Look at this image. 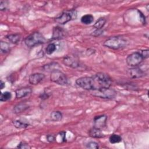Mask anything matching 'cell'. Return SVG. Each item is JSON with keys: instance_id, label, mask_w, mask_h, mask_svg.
Instances as JSON below:
<instances>
[{"instance_id": "6da1fadb", "label": "cell", "mask_w": 149, "mask_h": 149, "mask_svg": "<svg viewBox=\"0 0 149 149\" xmlns=\"http://www.w3.org/2000/svg\"><path fill=\"white\" fill-rule=\"evenodd\" d=\"M129 44L128 41L120 36H113L107 38L103 43V45L109 49L117 50L126 47Z\"/></svg>"}, {"instance_id": "7a4b0ae2", "label": "cell", "mask_w": 149, "mask_h": 149, "mask_svg": "<svg viewBox=\"0 0 149 149\" xmlns=\"http://www.w3.org/2000/svg\"><path fill=\"white\" fill-rule=\"evenodd\" d=\"M92 76L95 83V90L102 88H109L111 87L112 80L108 74L98 72Z\"/></svg>"}, {"instance_id": "3957f363", "label": "cell", "mask_w": 149, "mask_h": 149, "mask_svg": "<svg viewBox=\"0 0 149 149\" xmlns=\"http://www.w3.org/2000/svg\"><path fill=\"white\" fill-rule=\"evenodd\" d=\"M46 41L44 36L41 33L37 31L32 33L24 39L25 45L29 48L44 44L46 42Z\"/></svg>"}, {"instance_id": "277c9868", "label": "cell", "mask_w": 149, "mask_h": 149, "mask_svg": "<svg viewBox=\"0 0 149 149\" xmlns=\"http://www.w3.org/2000/svg\"><path fill=\"white\" fill-rule=\"evenodd\" d=\"M91 95L102 99H113L117 95L116 91L109 88H102L96 90L91 91Z\"/></svg>"}, {"instance_id": "5b68a950", "label": "cell", "mask_w": 149, "mask_h": 149, "mask_svg": "<svg viewBox=\"0 0 149 149\" xmlns=\"http://www.w3.org/2000/svg\"><path fill=\"white\" fill-rule=\"evenodd\" d=\"M76 84L84 90L93 91L95 90L94 81L93 76H84L78 78L76 80Z\"/></svg>"}, {"instance_id": "8992f818", "label": "cell", "mask_w": 149, "mask_h": 149, "mask_svg": "<svg viewBox=\"0 0 149 149\" xmlns=\"http://www.w3.org/2000/svg\"><path fill=\"white\" fill-rule=\"evenodd\" d=\"M50 80L52 82L61 86H66L68 84L67 76L59 69H55L51 72Z\"/></svg>"}, {"instance_id": "52a82bcc", "label": "cell", "mask_w": 149, "mask_h": 149, "mask_svg": "<svg viewBox=\"0 0 149 149\" xmlns=\"http://www.w3.org/2000/svg\"><path fill=\"white\" fill-rule=\"evenodd\" d=\"M77 13L75 10H66L62 12L55 18V21L59 24H65L72 19H75Z\"/></svg>"}, {"instance_id": "ba28073f", "label": "cell", "mask_w": 149, "mask_h": 149, "mask_svg": "<svg viewBox=\"0 0 149 149\" xmlns=\"http://www.w3.org/2000/svg\"><path fill=\"white\" fill-rule=\"evenodd\" d=\"M143 60L144 59L142 57L140 52L137 51L128 55L126 59V62L127 65L132 68H133L137 67L140 65L143 61Z\"/></svg>"}, {"instance_id": "9c48e42d", "label": "cell", "mask_w": 149, "mask_h": 149, "mask_svg": "<svg viewBox=\"0 0 149 149\" xmlns=\"http://www.w3.org/2000/svg\"><path fill=\"white\" fill-rule=\"evenodd\" d=\"M107 116L105 115H100L95 116L93 120V127L102 129L107 125Z\"/></svg>"}, {"instance_id": "30bf717a", "label": "cell", "mask_w": 149, "mask_h": 149, "mask_svg": "<svg viewBox=\"0 0 149 149\" xmlns=\"http://www.w3.org/2000/svg\"><path fill=\"white\" fill-rule=\"evenodd\" d=\"M63 63L66 66L72 68H77L80 66V62L76 58L72 56L66 55L63 57L62 59Z\"/></svg>"}, {"instance_id": "8fae6325", "label": "cell", "mask_w": 149, "mask_h": 149, "mask_svg": "<svg viewBox=\"0 0 149 149\" xmlns=\"http://www.w3.org/2000/svg\"><path fill=\"white\" fill-rule=\"evenodd\" d=\"M45 78V74L41 73H34L29 77V81L32 85H37Z\"/></svg>"}, {"instance_id": "7c38bea8", "label": "cell", "mask_w": 149, "mask_h": 149, "mask_svg": "<svg viewBox=\"0 0 149 149\" xmlns=\"http://www.w3.org/2000/svg\"><path fill=\"white\" fill-rule=\"evenodd\" d=\"M128 74L130 77L133 79L141 78L146 75L145 72L137 67H133L129 69Z\"/></svg>"}, {"instance_id": "4fadbf2b", "label": "cell", "mask_w": 149, "mask_h": 149, "mask_svg": "<svg viewBox=\"0 0 149 149\" xmlns=\"http://www.w3.org/2000/svg\"><path fill=\"white\" fill-rule=\"evenodd\" d=\"M32 92V89L30 87H25L20 88H18L15 91L16 97L17 99L24 98L30 95Z\"/></svg>"}, {"instance_id": "5bb4252c", "label": "cell", "mask_w": 149, "mask_h": 149, "mask_svg": "<svg viewBox=\"0 0 149 149\" xmlns=\"http://www.w3.org/2000/svg\"><path fill=\"white\" fill-rule=\"evenodd\" d=\"M64 30L59 26H56L53 28L52 38L53 40H60L64 37L65 33Z\"/></svg>"}, {"instance_id": "9a60e30c", "label": "cell", "mask_w": 149, "mask_h": 149, "mask_svg": "<svg viewBox=\"0 0 149 149\" xmlns=\"http://www.w3.org/2000/svg\"><path fill=\"white\" fill-rule=\"evenodd\" d=\"M88 135L91 137L93 138H95V139H100V138H102L105 136L102 133L101 129L96 128L95 127H93L91 128L89 131H88Z\"/></svg>"}, {"instance_id": "2e32d148", "label": "cell", "mask_w": 149, "mask_h": 149, "mask_svg": "<svg viewBox=\"0 0 149 149\" xmlns=\"http://www.w3.org/2000/svg\"><path fill=\"white\" fill-rule=\"evenodd\" d=\"M29 108V105L26 102H20L15 105L13 107V112L15 113H20L24 112Z\"/></svg>"}, {"instance_id": "e0dca14e", "label": "cell", "mask_w": 149, "mask_h": 149, "mask_svg": "<svg viewBox=\"0 0 149 149\" xmlns=\"http://www.w3.org/2000/svg\"><path fill=\"white\" fill-rule=\"evenodd\" d=\"M14 126L17 129H25L29 126V123L27 120L17 119L13 122Z\"/></svg>"}, {"instance_id": "ac0fdd59", "label": "cell", "mask_w": 149, "mask_h": 149, "mask_svg": "<svg viewBox=\"0 0 149 149\" xmlns=\"http://www.w3.org/2000/svg\"><path fill=\"white\" fill-rule=\"evenodd\" d=\"M80 21L82 23L84 24H90L92 23L94 21V17L92 15L90 14H87L85 15H83Z\"/></svg>"}, {"instance_id": "d6986e66", "label": "cell", "mask_w": 149, "mask_h": 149, "mask_svg": "<svg viewBox=\"0 0 149 149\" xmlns=\"http://www.w3.org/2000/svg\"><path fill=\"white\" fill-rule=\"evenodd\" d=\"M62 114L60 111H53L50 114L51 119L54 122H59L62 119Z\"/></svg>"}, {"instance_id": "ffe728a7", "label": "cell", "mask_w": 149, "mask_h": 149, "mask_svg": "<svg viewBox=\"0 0 149 149\" xmlns=\"http://www.w3.org/2000/svg\"><path fill=\"white\" fill-rule=\"evenodd\" d=\"M107 22V20L105 17H100L94 24L93 27L96 29H102Z\"/></svg>"}, {"instance_id": "44dd1931", "label": "cell", "mask_w": 149, "mask_h": 149, "mask_svg": "<svg viewBox=\"0 0 149 149\" xmlns=\"http://www.w3.org/2000/svg\"><path fill=\"white\" fill-rule=\"evenodd\" d=\"M8 40L13 44L17 43L20 40V35L19 34H10L6 36Z\"/></svg>"}, {"instance_id": "7402d4cb", "label": "cell", "mask_w": 149, "mask_h": 149, "mask_svg": "<svg viewBox=\"0 0 149 149\" xmlns=\"http://www.w3.org/2000/svg\"><path fill=\"white\" fill-rule=\"evenodd\" d=\"M122 141V137L120 135L116 134H112L109 137V141L111 144H116Z\"/></svg>"}, {"instance_id": "603a6c76", "label": "cell", "mask_w": 149, "mask_h": 149, "mask_svg": "<svg viewBox=\"0 0 149 149\" xmlns=\"http://www.w3.org/2000/svg\"><path fill=\"white\" fill-rule=\"evenodd\" d=\"M56 45L54 43H49L45 48V52L48 55H51L56 51Z\"/></svg>"}, {"instance_id": "cb8c5ba5", "label": "cell", "mask_w": 149, "mask_h": 149, "mask_svg": "<svg viewBox=\"0 0 149 149\" xmlns=\"http://www.w3.org/2000/svg\"><path fill=\"white\" fill-rule=\"evenodd\" d=\"M11 98H12V94H11L10 92H9V91H5V92L2 93L1 94L0 101H1V102L7 101L10 100Z\"/></svg>"}, {"instance_id": "d4e9b609", "label": "cell", "mask_w": 149, "mask_h": 149, "mask_svg": "<svg viewBox=\"0 0 149 149\" xmlns=\"http://www.w3.org/2000/svg\"><path fill=\"white\" fill-rule=\"evenodd\" d=\"M0 48L1 51L3 53L8 52L10 51V45L8 42L1 41L0 42Z\"/></svg>"}, {"instance_id": "484cf974", "label": "cell", "mask_w": 149, "mask_h": 149, "mask_svg": "<svg viewBox=\"0 0 149 149\" xmlns=\"http://www.w3.org/2000/svg\"><path fill=\"white\" fill-rule=\"evenodd\" d=\"M59 65L58 63H56V62H52V63H50L49 64H47V65H45L44 66V70H45L46 71H50L51 72L55 69H58L57 68H55V67L56 66Z\"/></svg>"}, {"instance_id": "4316f807", "label": "cell", "mask_w": 149, "mask_h": 149, "mask_svg": "<svg viewBox=\"0 0 149 149\" xmlns=\"http://www.w3.org/2000/svg\"><path fill=\"white\" fill-rule=\"evenodd\" d=\"M86 148L90 149H98L99 148V145L95 141H90L86 144Z\"/></svg>"}, {"instance_id": "83f0119b", "label": "cell", "mask_w": 149, "mask_h": 149, "mask_svg": "<svg viewBox=\"0 0 149 149\" xmlns=\"http://www.w3.org/2000/svg\"><path fill=\"white\" fill-rule=\"evenodd\" d=\"M16 148H20V149H30V148H31V147L27 143L24 142V141H21L17 146Z\"/></svg>"}, {"instance_id": "f1b7e54d", "label": "cell", "mask_w": 149, "mask_h": 149, "mask_svg": "<svg viewBox=\"0 0 149 149\" xmlns=\"http://www.w3.org/2000/svg\"><path fill=\"white\" fill-rule=\"evenodd\" d=\"M139 52L141 54V55L144 59H146L148 58V56H149V50L148 49H143V50H141Z\"/></svg>"}, {"instance_id": "f546056e", "label": "cell", "mask_w": 149, "mask_h": 149, "mask_svg": "<svg viewBox=\"0 0 149 149\" xmlns=\"http://www.w3.org/2000/svg\"><path fill=\"white\" fill-rule=\"evenodd\" d=\"M102 33H103V30L102 29H96L91 34V35L94 37H98L101 34H102Z\"/></svg>"}, {"instance_id": "4dcf8cb0", "label": "cell", "mask_w": 149, "mask_h": 149, "mask_svg": "<svg viewBox=\"0 0 149 149\" xmlns=\"http://www.w3.org/2000/svg\"><path fill=\"white\" fill-rule=\"evenodd\" d=\"M7 7V2L5 1H1L0 2V10H5Z\"/></svg>"}, {"instance_id": "1f68e13d", "label": "cell", "mask_w": 149, "mask_h": 149, "mask_svg": "<svg viewBox=\"0 0 149 149\" xmlns=\"http://www.w3.org/2000/svg\"><path fill=\"white\" fill-rule=\"evenodd\" d=\"M47 140L49 143H52L55 140V136L53 134H48L46 136Z\"/></svg>"}, {"instance_id": "d6a6232c", "label": "cell", "mask_w": 149, "mask_h": 149, "mask_svg": "<svg viewBox=\"0 0 149 149\" xmlns=\"http://www.w3.org/2000/svg\"><path fill=\"white\" fill-rule=\"evenodd\" d=\"M59 135L60 136L61 139H62V142H65L66 141V132L62 131L59 133Z\"/></svg>"}, {"instance_id": "836d02e7", "label": "cell", "mask_w": 149, "mask_h": 149, "mask_svg": "<svg viewBox=\"0 0 149 149\" xmlns=\"http://www.w3.org/2000/svg\"><path fill=\"white\" fill-rule=\"evenodd\" d=\"M49 97V95L47 93H46V92H45V91H44V93H41V94L40 95V96H39V97H40L41 99H42V100H46V99L48 98Z\"/></svg>"}, {"instance_id": "e575fe53", "label": "cell", "mask_w": 149, "mask_h": 149, "mask_svg": "<svg viewBox=\"0 0 149 149\" xmlns=\"http://www.w3.org/2000/svg\"><path fill=\"white\" fill-rule=\"evenodd\" d=\"M138 12H139V13L140 17L141 18V19H141V21L142 23H143V24H144L146 23V17H145V16L143 15V13L141 11L138 10Z\"/></svg>"}, {"instance_id": "d590c367", "label": "cell", "mask_w": 149, "mask_h": 149, "mask_svg": "<svg viewBox=\"0 0 149 149\" xmlns=\"http://www.w3.org/2000/svg\"><path fill=\"white\" fill-rule=\"evenodd\" d=\"M0 85H1V90H2V89L5 87V83H4L2 80H1V81H0Z\"/></svg>"}]
</instances>
